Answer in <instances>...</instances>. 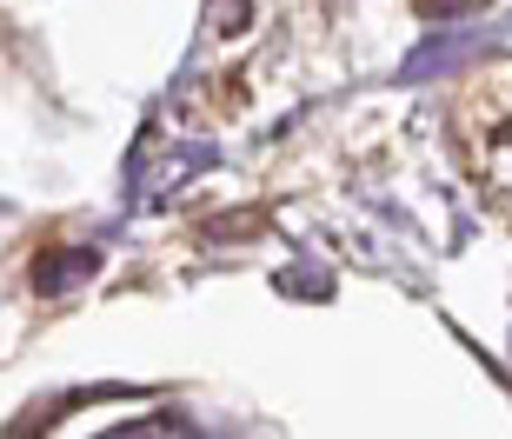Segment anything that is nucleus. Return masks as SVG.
Wrapping results in <instances>:
<instances>
[{
    "instance_id": "1",
    "label": "nucleus",
    "mask_w": 512,
    "mask_h": 439,
    "mask_svg": "<svg viewBox=\"0 0 512 439\" xmlns=\"http://www.w3.org/2000/svg\"><path fill=\"white\" fill-rule=\"evenodd\" d=\"M114 439H193L180 420H147V426H127V433H114Z\"/></svg>"
}]
</instances>
